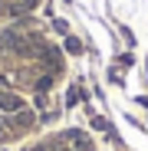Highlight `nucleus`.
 Masks as SVG:
<instances>
[{
    "label": "nucleus",
    "mask_w": 148,
    "mask_h": 151,
    "mask_svg": "<svg viewBox=\"0 0 148 151\" xmlns=\"http://www.w3.org/2000/svg\"><path fill=\"white\" fill-rule=\"evenodd\" d=\"M23 109H27V105H23V99L17 92H4V89H0V112H4V115H17Z\"/></svg>",
    "instance_id": "obj_1"
},
{
    "label": "nucleus",
    "mask_w": 148,
    "mask_h": 151,
    "mask_svg": "<svg viewBox=\"0 0 148 151\" xmlns=\"http://www.w3.org/2000/svg\"><path fill=\"white\" fill-rule=\"evenodd\" d=\"M66 49L69 53H79V40H66Z\"/></svg>",
    "instance_id": "obj_2"
},
{
    "label": "nucleus",
    "mask_w": 148,
    "mask_h": 151,
    "mask_svg": "<svg viewBox=\"0 0 148 151\" xmlns=\"http://www.w3.org/2000/svg\"><path fill=\"white\" fill-rule=\"evenodd\" d=\"M30 151H53V145H36V148H30Z\"/></svg>",
    "instance_id": "obj_3"
}]
</instances>
